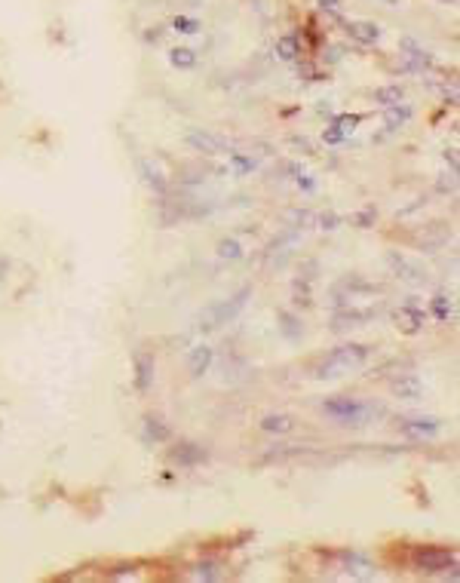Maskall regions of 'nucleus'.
Segmentation results:
<instances>
[{"instance_id":"29","label":"nucleus","mask_w":460,"mask_h":583,"mask_svg":"<svg viewBox=\"0 0 460 583\" xmlns=\"http://www.w3.org/2000/svg\"><path fill=\"white\" fill-rule=\"evenodd\" d=\"M353 221H356L359 228H371V224H375V209H362V212L353 215Z\"/></svg>"},{"instance_id":"22","label":"nucleus","mask_w":460,"mask_h":583,"mask_svg":"<svg viewBox=\"0 0 460 583\" xmlns=\"http://www.w3.org/2000/svg\"><path fill=\"white\" fill-rule=\"evenodd\" d=\"M169 436V427L160 424V418H148L144 420V439H153V442H163Z\"/></svg>"},{"instance_id":"18","label":"nucleus","mask_w":460,"mask_h":583,"mask_svg":"<svg viewBox=\"0 0 460 583\" xmlns=\"http://www.w3.org/2000/svg\"><path fill=\"white\" fill-rule=\"evenodd\" d=\"M292 427H295V420L288 415H267L261 420V430H267V433H288Z\"/></svg>"},{"instance_id":"35","label":"nucleus","mask_w":460,"mask_h":583,"mask_svg":"<svg viewBox=\"0 0 460 583\" xmlns=\"http://www.w3.org/2000/svg\"><path fill=\"white\" fill-rule=\"evenodd\" d=\"M445 4H454V0H445Z\"/></svg>"},{"instance_id":"26","label":"nucleus","mask_w":460,"mask_h":583,"mask_svg":"<svg viewBox=\"0 0 460 583\" xmlns=\"http://www.w3.org/2000/svg\"><path fill=\"white\" fill-rule=\"evenodd\" d=\"M359 120H362V114H341V117H335V126H337V132L347 139V135L359 126Z\"/></svg>"},{"instance_id":"4","label":"nucleus","mask_w":460,"mask_h":583,"mask_svg":"<svg viewBox=\"0 0 460 583\" xmlns=\"http://www.w3.org/2000/svg\"><path fill=\"white\" fill-rule=\"evenodd\" d=\"M414 565L421 571H445V568H457V556L454 549H442V547H424L414 553Z\"/></svg>"},{"instance_id":"3","label":"nucleus","mask_w":460,"mask_h":583,"mask_svg":"<svg viewBox=\"0 0 460 583\" xmlns=\"http://www.w3.org/2000/svg\"><path fill=\"white\" fill-rule=\"evenodd\" d=\"M249 298H252V286H243L237 295H230L228 301H218V304L209 307L203 317H200V326H203V329H218L221 322H233L239 313L246 310Z\"/></svg>"},{"instance_id":"28","label":"nucleus","mask_w":460,"mask_h":583,"mask_svg":"<svg viewBox=\"0 0 460 583\" xmlns=\"http://www.w3.org/2000/svg\"><path fill=\"white\" fill-rule=\"evenodd\" d=\"M172 28H175V31H181V34H197V31H200V22H197V19H188V15H175Z\"/></svg>"},{"instance_id":"13","label":"nucleus","mask_w":460,"mask_h":583,"mask_svg":"<svg viewBox=\"0 0 460 583\" xmlns=\"http://www.w3.org/2000/svg\"><path fill=\"white\" fill-rule=\"evenodd\" d=\"M347 34H350L353 40H356V43H375L377 37H381V28L375 25V22H350V25H347Z\"/></svg>"},{"instance_id":"2","label":"nucleus","mask_w":460,"mask_h":583,"mask_svg":"<svg viewBox=\"0 0 460 583\" xmlns=\"http://www.w3.org/2000/svg\"><path fill=\"white\" fill-rule=\"evenodd\" d=\"M368 359V347L365 344H344L332 350L328 356H322V362L316 366V378H341L347 371H356L365 366Z\"/></svg>"},{"instance_id":"33","label":"nucleus","mask_w":460,"mask_h":583,"mask_svg":"<svg viewBox=\"0 0 460 583\" xmlns=\"http://www.w3.org/2000/svg\"><path fill=\"white\" fill-rule=\"evenodd\" d=\"M445 163H451V172H457V153H454V148L445 151Z\"/></svg>"},{"instance_id":"34","label":"nucleus","mask_w":460,"mask_h":583,"mask_svg":"<svg viewBox=\"0 0 460 583\" xmlns=\"http://www.w3.org/2000/svg\"><path fill=\"white\" fill-rule=\"evenodd\" d=\"M292 144H295V148H301L304 153H310V142H307V139H292Z\"/></svg>"},{"instance_id":"12","label":"nucleus","mask_w":460,"mask_h":583,"mask_svg":"<svg viewBox=\"0 0 460 583\" xmlns=\"http://www.w3.org/2000/svg\"><path fill=\"white\" fill-rule=\"evenodd\" d=\"M212 359H215L212 347H206V344L193 347V350H190V359H188V369H190V375H193V378H200V375H203V371H209V366H212Z\"/></svg>"},{"instance_id":"25","label":"nucleus","mask_w":460,"mask_h":583,"mask_svg":"<svg viewBox=\"0 0 460 583\" xmlns=\"http://www.w3.org/2000/svg\"><path fill=\"white\" fill-rule=\"evenodd\" d=\"M279 329H282V335L286 338H301V322H298L292 313H279Z\"/></svg>"},{"instance_id":"24","label":"nucleus","mask_w":460,"mask_h":583,"mask_svg":"<svg viewBox=\"0 0 460 583\" xmlns=\"http://www.w3.org/2000/svg\"><path fill=\"white\" fill-rule=\"evenodd\" d=\"M218 255H221V258H230V261H237V258H243V246H239L237 240L224 237L221 242H218Z\"/></svg>"},{"instance_id":"15","label":"nucleus","mask_w":460,"mask_h":583,"mask_svg":"<svg viewBox=\"0 0 460 583\" xmlns=\"http://www.w3.org/2000/svg\"><path fill=\"white\" fill-rule=\"evenodd\" d=\"M172 458L179 460L181 467H193V464H200V460L206 458V451L200 448V445H190V442H184V445H179V448L172 451Z\"/></svg>"},{"instance_id":"21","label":"nucleus","mask_w":460,"mask_h":583,"mask_svg":"<svg viewBox=\"0 0 460 583\" xmlns=\"http://www.w3.org/2000/svg\"><path fill=\"white\" fill-rule=\"evenodd\" d=\"M169 62H172L175 68H193V64H197V53L188 50V46H175V50L169 53Z\"/></svg>"},{"instance_id":"31","label":"nucleus","mask_w":460,"mask_h":583,"mask_svg":"<svg viewBox=\"0 0 460 583\" xmlns=\"http://www.w3.org/2000/svg\"><path fill=\"white\" fill-rule=\"evenodd\" d=\"M319 228H326V231H335L337 228V215H319Z\"/></svg>"},{"instance_id":"30","label":"nucleus","mask_w":460,"mask_h":583,"mask_svg":"<svg viewBox=\"0 0 460 583\" xmlns=\"http://www.w3.org/2000/svg\"><path fill=\"white\" fill-rule=\"evenodd\" d=\"M322 139H326V144H337V142H344V135L337 132V126L332 123V126L326 129V135H322Z\"/></svg>"},{"instance_id":"16","label":"nucleus","mask_w":460,"mask_h":583,"mask_svg":"<svg viewBox=\"0 0 460 583\" xmlns=\"http://www.w3.org/2000/svg\"><path fill=\"white\" fill-rule=\"evenodd\" d=\"M384 120H386V129H399V126H405L411 120V108H408V104H390Z\"/></svg>"},{"instance_id":"7","label":"nucleus","mask_w":460,"mask_h":583,"mask_svg":"<svg viewBox=\"0 0 460 583\" xmlns=\"http://www.w3.org/2000/svg\"><path fill=\"white\" fill-rule=\"evenodd\" d=\"M188 144L193 151L206 153V157H212V153H228V142L218 139V135H212V132H206V129H190Z\"/></svg>"},{"instance_id":"9","label":"nucleus","mask_w":460,"mask_h":583,"mask_svg":"<svg viewBox=\"0 0 460 583\" xmlns=\"http://www.w3.org/2000/svg\"><path fill=\"white\" fill-rule=\"evenodd\" d=\"M153 384V356L151 353H135V390L148 393Z\"/></svg>"},{"instance_id":"27","label":"nucleus","mask_w":460,"mask_h":583,"mask_svg":"<svg viewBox=\"0 0 460 583\" xmlns=\"http://www.w3.org/2000/svg\"><path fill=\"white\" fill-rule=\"evenodd\" d=\"M193 577H197V580H218V577H221V571H218L215 562H203V565L193 568Z\"/></svg>"},{"instance_id":"1","label":"nucleus","mask_w":460,"mask_h":583,"mask_svg":"<svg viewBox=\"0 0 460 583\" xmlns=\"http://www.w3.org/2000/svg\"><path fill=\"white\" fill-rule=\"evenodd\" d=\"M322 411H326L332 420L344 427H365L371 424L377 415H384L381 406H371V402H359V399H350V396H337V399H328L322 402Z\"/></svg>"},{"instance_id":"23","label":"nucleus","mask_w":460,"mask_h":583,"mask_svg":"<svg viewBox=\"0 0 460 583\" xmlns=\"http://www.w3.org/2000/svg\"><path fill=\"white\" fill-rule=\"evenodd\" d=\"M230 166H233L237 175H249L255 169V160L246 157V153H239V151H230Z\"/></svg>"},{"instance_id":"5","label":"nucleus","mask_w":460,"mask_h":583,"mask_svg":"<svg viewBox=\"0 0 460 583\" xmlns=\"http://www.w3.org/2000/svg\"><path fill=\"white\" fill-rule=\"evenodd\" d=\"M386 264L393 267V273L402 280V282H408V286H424L426 282V270L417 261H411V258L405 255H399V252H390L386 255Z\"/></svg>"},{"instance_id":"8","label":"nucleus","mask_w":460,"mask_h":583,"mask_svg":"<svg viewBox=\"0 0 460 583\" xmlns=\"http://www.w3.org/2000/svg\"><path fill=\"white\" fill-rule=\"evenodd\" d=\"M393 320H396V326H399L402 331H405V335H417V331L424 329V320H426V317H424V310H421V307L405 304V307H399V310H396V317H393Z\"/></svg>"},{"instance_id":"32","label":"nucleus","mask_w":460,"mask_h":583,"mask_svg":"<svg viewBox=\"0 0 460 583\" xmlns=\"http://www.w3.org/2000/svg\"><path fill=\"white\" fill-rule=\"evenodd\" d=\"M301 74L307 80H319V74H316V68H313V64H301Z\"/></svg>"},{"instance_id":"19","label":"nucleus","mask_w":460,"mask_h":583,"mask_svg":"<svg viewBox=\"0 0 460 583\" xmlns=\"http://www.w3.org/2000/svg\"><path fill=\"white\" fill-rule=\"evenodd\" d=\"M402 99H405V89H402V86H381L375 92V102H381L384 108H390V104H399Z\"/></svg>"},{"instance_id":"11","label":"nucleus","mask_w":460,"mask_h":583,"mask_svg":"<svg viewBox=\"0 0 460 583\" xmlns=\"http://www.w3.org/2000/svg\"><path fill=\"white\" fill-rule=\"evenodd\" d=\"M393 393L399 396V399H421L424 396V384L417 375H402L393 380Z\"/></svg>"},{"instance_id":"14","label":"nucleus","mask_w":460,"mask_h":583,"mask_svg":"<svg viewBox=\"0 0 460 583\" xmlns=\"http://www.w3.org/2000/svg\"><path fill=\"white\" fill-rule=\"evenodd\" d=\"M139 172H141V178H144V184H148V188H153L157 193H166L169 181L163 178V172H160V169L151 163V160H139Z\"/></svg>"},{"instance_id":"17","label":"nucleus","mask_w":460,"mask_h":583,"mask_svg":"<svg viewBox=\"0 0 460 583\" xmlns=\"http://www.w3.org/2000/svg\"><path fill=\"white\" fill-rule=\"evenodd\" d=\"M433 317L439 322H448L451 317H454V301H451L445 292H439V295L433 298Z\"/></svg>"},{"instance_id":"6","label":"nucleus","mask_w":460,"mask_h":583,"mask_svg":"<svg viewBox=\"0 0 460 583\" xmlns=\"http://www.w3.org/2000/svg\"><path fill=\"white\" fill-rule=\"evenodd\" d=\"M439 418H399V430L411 439H430V436L439 433Z\"/></svg>"},{"instance_id":"20","label":"nucleus","mask_w":460,"mask_h":583,"mask_svg":"<svg viewBox=\"0 0 460 583\" xmlns=\"http://www.w3.org/2000/svg\"><path fill=\"white\" fill-rule=\"evenodd\" d=\"M298 53H301V50H298V40L292 34H286V37L277 40V55H279L282 62H295Z\"/></svg>"},{"instance_id":"10","label":"nucleus","mask_w":460,"mask_h":583,"mask_svg":"<svg viewBox=\"0 0 460 583\" xmlns=\"http://www.w3.org/2000/svg\"><path fill=\"white\" fill-rule=\"evenodd\" d=\"M344 571L350 574V577H356V580H371L377 574L375 565H371L365 556H359V553H347L344 556Z\"/></svg>"}]
</instances>
